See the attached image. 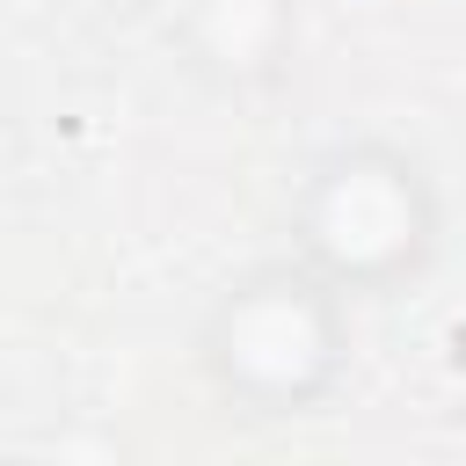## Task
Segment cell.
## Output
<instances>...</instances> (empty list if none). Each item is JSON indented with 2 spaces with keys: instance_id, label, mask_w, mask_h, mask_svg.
<instances>
[{
  "instance_id": "cell-1",
  "label": "cell",
  "mask_w": 466,
  "mask_h": 466,
  "mask_svg": "<svg viewBox=\"0 0 466 466\" xmlns=\"http://www.w3.org/2000/svg\"><path fill=\"white\" fill-rule=\"evenodd\" d=\"M291 255L320 269L350 306L357 299H393L430 277L444 248V189L430 160L400 138H335L328 153L306 160L291 211H284Z\"/></svg>"
},
{
  "instance_id": "cell-2",
  "label": "cell",
  "mask_w": 466,
  "mask_h": 466,
  "mask_svg": "<svg viewBox=\"0 0 466 466\" xmlns=\"http://www.w3.org/2000/svg\"><path fill=\"white\" fill-rule=\"evenodd\" d=\"M197 371L248 422L313 415L350 371V299L291 248L248 262L204 299Z\"/></svg>"
}]
</instances>
